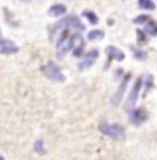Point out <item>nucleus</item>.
I'll return each mask as SVG.
<instances>
[{"label":"nucleus","mask_w":157,"mask_h":160,"mask_svg":"<svg viewBox=\"0 0 157 160\" xmlns=\"http://www.w3.org/2000/svg\"><path fill=\"white\" fill-rule=\"evenodd\" d=\"M100 131L104 132V134L114 138V139H123V138H124V129H123V126H119V124L100 122Z\"/></svg>","instance_id":"f257e3e1"},{"label":"nucleus","mask_w":157,"mask_h":160,"mask_svg":"<svg viewBox=\"0 0 157 160\" xmlns=\"http://www.w3.org/2000/svg\"><path fill=\"white\" fill-rule=\"evenodd\" d=\"M43 74H45L49 79H54V81H64V74L60 72L59 66L57 64H47L45 67H43Z\"/></svg>","instance_id":"f03ea898"},{"label":"nucleus","mask_w":157,"mask_h":160,"mask_svg":"<svg viewBox=\"0 0 157 160\" xmlns=\"http://www.w3.org/2000/svg\"><path fill=\"white\" fill-rule=\"evenodd\" d=\"M18 45L9 40H0V53H16L18 52Z\"/></svg>","instance_id":"7ed1b4c3"},{"label":"nucleus","mask_w":157,"mask_h":160,"mask_svg":"<svg viewBox=\"0 0 157 160\" xmlns=\"http://www.w3.org/2000/svg\"><path fill=\"white\" fill-rule=\"evenodd\" d=\"M60 26H64V28H76V29H83V24H80V21H78V18H74V16H71V18L64 19V21H60Z\"/></svg>","instance_id":"20e7f679"},{"label":"nucleus","mask_w":157,"mask_h":160,"mask_svg":"<svg viewBox=\"0 0 157 160\" xmlns=\"http://www.w3.org/2000/svg\"><path fill=\"white\" fill-rule=\"evenodd\" d=\"M140 88H142V79H136L135 86H133L131 93H129V98H128V105H129V107H133V105H135V102H136V97H138Z\"/></svg>","instance_id":"39448f33"},{"label":"nucleus","mask_w":157,"mask_h":160,"mask_svg":"<svg viewBox=\"0 0 157 160\" xmlns=\"http://www.w3.org/2000/svg\"><path fill=\"white\" fill-rule=\"evenodd\" d=\"M128 81H129V76H126L124 79H123L121 86H119L118 93H116L114 97H112V103H114V105H118V103H119V100L123 98V95H124V90H126V84H128Z\"/></svg>","instance_id":"423d86ee"},{"label":"nucleus","mask_w":157,"mask_h":160,"mask_svg":"<svg viewBox=\"0 0 157 160\" xmlns=\"http://www.w3.org/2000/svg\"><path fill=\"white\" fill-rule=\"evenodd\" d=\"M98 57V50H92L90 53H86V57L83 59V62H81V69H86V67H90L92 64L95 62V59Z\"/></svg>","instance_id":"0eeeda50"},{"label":"nucleus","mask_w":157,"mask_h":160,"mask_svg":"<svg viewBox=\"0 0 157 160\" xmlns=\"http://www.w3.org/2000/svg\"><path fill=\"white\" fill-rule=\"evenodd\" d=\"M145 119H147V112L143 110V108H138V110H135L131 114V122L133 124H142Z\"/></svg>","instance_id":"6e6552de"},{"label":"nucleus","mask_w":157,"mask_h":160,"mask_svg":"<svg viewBox=\"0 0 157 160\" xmlns=\"http://www.w3.org/2000/svg\"><path fill=\"white\" fill-rule=\"evenodd\" d=\"M83 48H85V42L76 36V38H74V45H73V55L74 57L81 55V53H83Z\"/></svg>","instance_id":"1a4fd4ad"},{"label":"nucleus","mask_w":157,"mask_h":160,"mask_svg":"<svg viewBox=\"0 0 157 160\" xmlns=\"http://www.w3.org/2000/svg\"><path fill=\"white\" fill-rule=\"evenodd\" d=\"M64 12H66V5H62V4H55V5H52V7H50L49 14H50V16H62Z\"/></svg>","instance_id":"9d476101"},{"label":"nucleus","mask_w":157,"mask_h":160,"mask_svg":"<svg viewBox=\"0 0 157 160\" xmlns=\"http://www.w3.org/2000/svg\"><path fill=\"white\" fill-rule=\"evenodd\" d=\"M145 24H147V26H145V31L149 33L150 36H155V35H157V22L152 21V19H149Z\"/></svg>","instance_id":"9b49d317"},{"label":"nucleus","mask_w":157,"mask_h":160,"mask_svg":"<svg viewBox=\"0 0 157 160\" xmlns=\"http://www.w3.org/2000/svg\"><path fill=\"white\" fill-rule=\"evenodd\" d=\"M107 53H109V57H112V59H118V60H123V59H124V53L119 52V50L114 48V47H109V48H107Z\"/></svg>","instance_id":"f8f14e48"},{"label":"nucleus","mask_w":157,"mask_h":160,"mask_svg":"<svg viewBox=\"0 0 157 160\" xmlns=\"http://www.w3.org/2000/svg\"><path fill=\"white\" fill-rule=\"evenodd\" d=\"M138 7L140 9H145V11H154V9H155V4H154V2H150V0H140Z\"/></svg>","instance_id":"ddd939ff"},{"label":"nucleus","mask_w":157,"mask_h":160,"mask_svg":"<svg viewBox=\"0 0 157 160\" xmlns=\"http://www.w3.org/2000/svg\"><path fill=\"white\" fill-rule=\"evenodd\" d=\"M83 16H85V18H86L90 22H92V24H97V22H98L97 16H95L93 12H90V11H85V12H83Z\"/></svg>","instance_id":"4468645a"},{"label":"nucleus","mask_w":157,"mask_h":160,"mask_svg":"<svg viewBox=\"0 0 157 160\" xmlns=\"http://www.w3.org/2000/svg\"><path fill=\"white\" fill-rule=\"evenodd\" d=\"M102 36H104V33H102V31H90V33H88V40H93V42H95V40H100Z\"/></svg>","instance_id":"2eb2a0df"},{"label":"nucleus","mask_w":157,"mask_h":160,"mask_svg":"<svg viewBox=\"0 0 157 160\" xmlns=\"http://www.w3.org/2000/svg\"><path fill=\"white\" fill-rule=\"evenodd\" d=\"M35 150H36L38 153H42V155L45 153V148H43V143H42V139H38V141L35 143Z\"/></svg>","instance_id":"dca6fc26"},{"label":"nucleus","mask_w":157,"mask_h":160,"mask_svg":"<svg viewBox=\"0 0 157 160\" xmlns=\"http://www.w3.org/2000/svg\"><path fill=\"white\" fill-rule=\"evenodd\" d=\"M147 21H149V18H147V16H140V18L135 19V22H138V24H140V22H147Z\"/></svg>","instance_id":"f3484780"},{"label":"nucleus","mask_w":157,"mask_h":160,"mask_svg":"<svg viewBox=\"0 0 157 160\" xmlns=\"http://www.w3.org/2000/svg\"><path fill=\"white\" fill-rule=\"evenodd\" d=\"M136 35H138V42H143V40H145V38H143V36H145V35H143L142 31H138V33H136Z\"/></svg>","instance_id":"a211bd4d"},{"label":"nucleus","mask_w":157,"mask_h":160,"mask_svg":"<svg viewBox=\"0 0 157 160\" xmlns=\"http://www.w3.org/2000/svg\"><path fill=\"white\" fill-rule=\"evenodd\" d=\"M0 160H4V157H0Z\"/></svg>","instance_id":"6ab92c4d"}]
</instances>
